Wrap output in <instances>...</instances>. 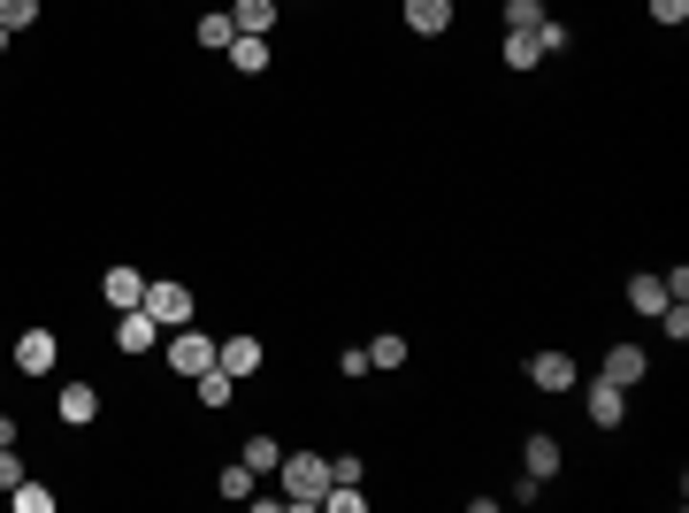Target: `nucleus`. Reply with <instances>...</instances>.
<instances>
[{"instance_id":"nucleus-1","label":"nucleus","mask_w":689,"mask_h":513,"mask_svg":"<svg viewBox=\"0 0 689 513\" xmlns=\"http://www.w3.org/2000/svg\"><path fill=\"white\" fill-rule=\"evenodd\" d=\"M276 476H284V506L292 513H315L322 491H330V460H322V452H284Z\"/></svg>"},{"instance_id":"nucleus-2","label":"nucleus","mask_w":689,"mask_h":513,"mask_svg":"<svg viewBox=\"0 0 689 513\" xmlns=\"http://www.w3.org/2000/svg\"><path fill=\"white\" fill-rule=\"evenodd\" d=\"M139 307H146L162 330H184V323H192V292H184V284H146V299H139Z\"/></svg>"},{"instance_id":"nucleus-3","label":"nucleus","mask_w":689,"mask_h":513,"mask_svg":"<svg viewBox=\"0 0 689 513\" xmlns=\"http://www.w3.org/2000/svg\"><path fill=\"white\" fill-rule=\"evenodd\" d=\"M169 368H176V375H199V368H215V338L184 323V330L169 338Z\"/></svg>"},{"instance_id":"nucleus-4","label":"nucleus","mask_w":689,"mask_h":513,"mask_svg":"<svg viewBox=\"0 0 689 513\" xmlns=\"http://www.w3.org/2000/svg\"><path fill=\"white\" fill-rule=\"evenodd\" d=\"M54 360H62L54 330H23L15 338V375H54Z\"/></svg>"},{"instance_id":"nucleus-5","label":"nucleus","mask_w":689,"mask_h":513,"mask_svg":"<svg viewBox=\"0 0 689 513\" xmlns=\"http://www.w3.org/2000/svg\"><path fill=\"white\" fill-rule=\"evenodd\" d=\"M582 406H590V422H598V429H621V414H628V391H621L613 375H598V383L582 391Z\"/></svg>"},{"instance_id":"nucleus-6","label":"nucleus","mask_w":689,"mask_h":513,"mask_svg":"<svg viewBox=\"0 0 689 513\" xmlns=\"http://www.w3.org/2000/svg\"><path fill=\"white\" fill-rule=\"evenodd\" d=\"M116 345H123V352H154V345H162V323H154L146 307H123V315H116Z\"/></svg>"},{"instance_id":"nucleus-7","label":"nucleus","mask_w":689,"mask_h":513,"mask_svg":"<svg viewBox=\"0 0 689 513\" xmlns=\"http://www.w3.org/2000/svg\"><path fill=\"white\" fill-rule=\"evenodd\" d=\"M54 414H62L69 429H85V422H100V391H92V383H62V391H54Z\"/></svg>"},{"instance_id":"nucleus-8","label":"nucleus","mask_w":689,"mask_h":513,"mask_svg":"<svg viewBox=\"0 0 689 513\" xmlns=\"http://www.w3.org/2000/svg\"><path fill=\"white\" fill-rule=\"evenodd\" d=\"M100 292H108V307H116V315H123V307H139V299H146V276H139V269H131V261H116V269H108V276H100Z\"/></svg>"},{"instance_id":"nucleus-9","label":"nucleus","mask_w":689,"mask_h":513,"mask_svg":"<svg viewBox=\"0 0 689 513\" xmlns=\"http://www.w3.org/2000/svg\"><path fill=\"white\" fill-rule=\"evenodd\" d=\"M215 368H230V375L245 383V375L261 368V338H245V330H238V338H222V345H215Z\"/></svg>"},{"instance_id":"nucleus-10","label":"nucleus","mask_w":689,"mask_h":513,"mask_svg":"<svg viewBox=\"0 0 689 513\" xmlns=\"http://www.w3.org/2000/svg\"><path fill=\"white\" fill-rule=\"evenodd\" d=\"M222 54H230V69H238V77H261V69L276 62V54H269V39H253V31H238Z\"/></svg>"},{"instance_id":"nucleus-11","label":"nucleus","mask_w":689,"mask_h":513,"mask_svg":"<svg viewBox=\"0 0 689 513\" xmlns=\"http://www.w3.org/2000/svg\"><path fill=\"white\" fill-rule=\"evenodd\" d=\"M528 383H536V391H575V360H567V352H536V360H528Z\"/></svg>"},{"instance_id":"nucleus-12","label":"nucleus","mask_w":689,"mask_h":513,"mask_svg":"<svg viewBox=\"0 0 689 513\" xmlns=\"http://www.w3.org/2000/svg\"><path fill=\"white\" fill-rule=\"evenodd\" d=\"M192 391H199V406H207V414H222V406H230V391H238V375H230V368H199V375H192Z\"/></svg>"},{"instance_id":"nucleus-13","label":"nucleus","mask_w":689,"mask_h":513,"mask_svg":"<svg viewBox=\"0 0 689 513\" xmlns=\"http://www.w3.org/2000/svg\"><path fill=\"white\" fill-rule=\"evenodd\" d=\"M406 31H422V39L452 31V0H406Z\"/></svg>"},{"instance_id":"nucleus-14","label":"nucleus","mask_w":689,"mask_h":513,"mask_svg":"<svg viewBox=\"0 0 689 513\" xmlns=\"http://www.w3.org/2000/svg\"><path fill=\"white\" fill-rule=\"evenodd\" d=\"M598 375H613V383H621V391H636V383H644V352H636V345H613V352H605V368H598Z\"/></svg>"},{"instance_id":"nucleus-15","label":"nucleus","mask_w":689,"mask_h":513,"mask_svg":"<svg viewBox=\"0 0 689 513\" xmlns=\"http://www.w3.org/2000/svg\"><path fill=\"white\" fill-rule=\"evenodd\" d=\"M521 468H528L536 483H551V476H559V445H551V437H528V445H521Z\"/></svg>"},{"instance_id":"nucleus-16","label":"nucleus","mask_w":689,"mask_h":513,"mask_svg":"<svg viewBox=\"0 0 689 513\" xmlns=\"http://www.w3.org/2000/svg\"><path fill=\"white\" fill-rule=\"evenodd\" d=\"M230 23H238V31H253V39H269V23H276V0H230Z\"/></svg>"},{"instance_id":"nucleus-17","label":"nucleus","mask_w":689,"mask_h":513,"mask_svg":"<svg viewBox=\"0 0 689 513\" xmlns=\"http://www.w3.org/2000/svg\"><path fill=\"white\" fill-rule=\"evenodd\" d=\"M499 62H506V69H536V62H544V46H536L528 31H506V46H499Z\"/></svg>"},{"instance_id":"nucleus-18","label":"nucleus","mask_w":689,"mask_h":513,"mask_svg":"<svg viewBox=\"0 0 689 513\" xmlns=\"http://www.w3.org/2000/svg\"><path fill=\"white\" fill-rule=\"evenodd\" d=\"M230 39H238V23H230V8H215V15H199V46H207V54H222Z\"/></svg>"},{"instance_id":"nucleus-19","label":"nucleus","mask_w":689,"mask_h":513,"mask_svg":"<svg viewBox=\"0 0 689 513\" xmlns=\"http://www.w3.org/2000/svg\"><path fill=\"white\" fill-rule=\"evenodd\" d=\"M628 307H636V315H659V307H667V284H659V276H628Z\"/></svg>"},{"instance_id":"nucleus-20","label":"nucleus","mask_w":689,"mask_h":513,"mask_svg":"<svg viewBox=\"0 0 689 513\" xmlns=\"http://www.w3.org/2000/svg\"><path fill=\"white\" fill-rule=\"evenodd\" d=\"M276 460H284L276 437H245V468H253V476H276Z\"/></svg>"},{"instance_id":"nucleus-21","label":"nucleus","mask_w":689,"mask_h":513,"mask_svg":"<svg viewBox=\"0 0 689 513\" xmlns=\"http://www.w3.org/2000/svg\"><path fill=\"white\" fill-rule=\"evenodd\" d=\"M215 491H222V499H238V506H245V499H253V491H261V476H253V468H245V460H238V468H222V483H215Z\"/></svg>"},{"instance_id":"nucleus-22","label":"nucleus","mask_w":689,"mask_h":513,"mask_svg":"<svg viewBox=\"0 0 689 513\" xmlns=\"http://www.w3.org/2000/svg\"><path fill=\"white\" fill-rule=\"evenodd\" d=\"M368 368H406V338H391V330H383V338L368 345Z\"/></svg>"},{"instance_id":"nucleus-23","label":"nucleus","mask_w":689,"mask_h":513,"mask_svg":"<svg viewBox=\"0 0 689 513\" xmlns=\"http://www.w3.org/2000/svg\"><path fill=\"white\" fill-rule=\"evenodd\" d=\"M15 513H54V491L23 476V483H15Z\"/></svg>"},{"instance_id":"nucleus-24","label":"nucleus","mask_w":689,"mask_h":513,"mask_svg":"<svg viewBox=\"0 0 689 513\" xmlns=\"http://www.w3.org/2000/svg\"><path fill=\"white\" fill-rule=\"evenodd\" d=\"M322 506H330V513H368V491H352V483H330V491H322Z\"/></svg>"},{"instance_id":"nucleus-25","label":"nucleus","mask_w":689,"mask_h":513,"mask_svg":"<svg viewBox=\"0 0 689 513\" xmlns=\"http://www.w3.org/2000/svg\"><path fill=\"white\" fill-rule=\"evenodd\" d=\"M544 23V0H506V31H536Z\"/></svg>"},{"instance_id":"nucleus-26","label":"nucleus","mask_w":689,"mask_h":513,"mask_svg":"<svg viewBox=\"0 0 689 513\" xmlns=\"http://www.w3.org/2000/svg\"><path fill=\"white\" fill-rule=\"evenodd\" d=\"M528 39H536V46H544V62H551V54H567V23H551V15H544V23H536V31H528Z\"/></svg>"},{"instance_id":"nucleus-27","label":"nucleus","mask_w":689,"mask_h":513,"mask_svg":"<svg viewBox=\"0 0 689 513\" xmlns=\"http://www.w3.org/2000/svg\"><path fill=\"white\" fill-rule=\"evenodd\" d=\"M0 23H8V31H31V23H39V0H0Z\"/></svg>"},{"instance_id":"nucleus-28","label":"nucleus","mask_w":689,"mask_h":513,"mask_svg":"<svg viewBox=\"0 0 689 513\" xmlns=\"http://www.w3.org/2000/svg\"><path fill=\"white\" fill-rule=\"evenodd\" d=\"M23 483V460H15V445H0V491H15Z\"/></svg>"},{"instance_id":"nucleus-29","label":"nucleus","mask_w":689,"mask_h":513,"mask_svg":"<svg viewBox=\"0 0 689 513\" xmlns=\"http://www.w3.org/2000/svg\"><path fill=\"white\" fill-rule=\"evenodd\" d=\"M652 23H689V0H652Z\"/></svg>"},{"instance_id":"nucleus-30","label":"nucleus","mask_w":689,"mask_h":513,"mask_svg":"<svg viewBox=\"0 0 689 513\" xmlns=\"http://www.w3.org/2000/svg\"><path fill=\"white\" fill-rule=\"evenodd\" d=\"M0 445H15V422H8V414H0Z\"/></svg>"},{"instance_id":"nucleus-31","label":"nucleus","mask_w":689,"mask_h":513,"mask_svg":"<svg viewBox=\"0 0 689 513\" xmlns=\"http://www.w3.org/2000/svg\"><path fill=\"white\" fill-rule=\"evenodd\" d=\"M0 54H8V23H0Z\"/></svg>"}]
</instances>
